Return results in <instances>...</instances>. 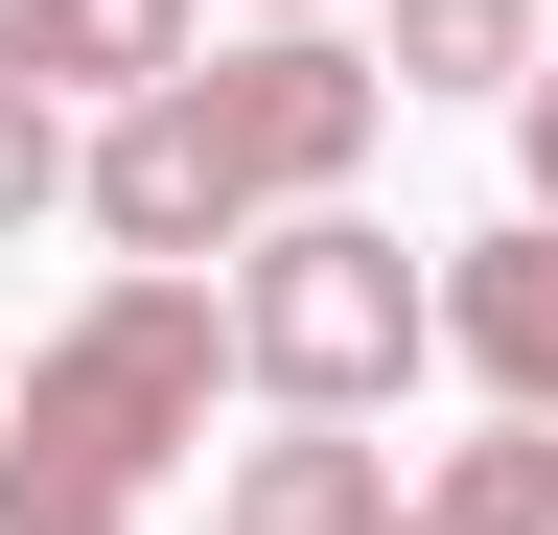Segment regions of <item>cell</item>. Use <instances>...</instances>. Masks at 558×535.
I'll list each match as a JSON object with an SVG mask.
<instances>
[{"label":"cell","mask_w":558,"mask_h":535,"mask_svg":"<svg viewBox=\"0 0 558 535\" xmlns=\"http://www.w3.org/2000/svg\"><path fill=\"white\" fill-rule=\"evenodd\" d=\"M512 210H558V71L512 94Z\"/></svg>","instance_id":"30bf717a"},{"label":"cell","mask_w":558,"mask_h":535,"mask_svg":"<svg viewBox=\"0 0 558 535\" xmlns=\"http://www.w3.org/2000/svg\"><path fill=\"white\" fill-rule=\"evenodd\" d=\"M418 535H558V420L442 442V465H418Z\"/></svg>","instance_id":"ba28073f"},{"label":"cell","mask_w":558,"mask_h":535,"mask_svg":"<svg viewBox=\"0 0 558 535\" xmlns=\"http://www.w3.org/2000/svg\"><path fill=\"white\" fill-rule=\"evenodd\" d=\"M535 0H396V94H535Z\"/></svg>","instance_id":"52a82bcc"},{"label":"cell","mask_w":558,"mask_h":535,"mask_svg":"<svg viewBox=\"0 0 558 535\" xmlns=\"http://www.w3.org/2000/svg\"><path fill=\"white\" fill-rule=\"evenodd\" d=\"M373 117H396V47L256 24V47H209V71H163V94H117V117H94V233L140 256V280L256 256L279 210H349Z\"/></svg>","instance_id":"6da1fadb"},{"label":"cell","mask_w":558,"mask_h":535,"mask_svg":"<svg viewBox=\"0 0 558 535\" xmlns=\"http://www.w3.org/2000/svg\"><path fill=\"white\" fill-rule=\"evenodd\" d=\"M47 210H94V141H70V94H24V71H0V256H24Z\"/></svg>","instance_id":"9c48e42d"},{"label":"cell","mask_w":558,"mask_h":535,"mask_svg":"<svg viewBox=\"0 0 558 535\" xmlns=\"http://www.w3.org/2000/svg\"><path fill=\"white\" fill-rule=\"evenodd\" d=\"M0 71H24V94H47V0H0Z\"/></svg>","instance_id":"8fae6325"},{"label":"cell","mask_w":558,"mask_h":535,"mask_svg":"<svg viewBox=\"0 0 558 535\" xmlns=\"http://www.w3.org/2000/svg\"><path fill=\"white\" fill-rule=\"evenodd\" d=\"M209 373H256L209 280H94V303L24 350V420H0V512H117V535H140V489L209 442Z\"/></svg>","instance_id":"7a4b0ae2"},{"label":"cell","mask_w":558,"mask_h":535,"mask_svg":"<svg viewBox=\"0 0 558 535\" xmlns=\"http://www.w3.org/2000/svg\"><path fill=\"white\" fill-rule=\"evenodd\" d=\"M209 0H47V94H163V71H209Z\"/></svg>","instance_id":"8992f818"},{"label":"cell","mask_w":558,"mask_h":535,"mask_svg":"<svg viewBox=\"0 0 558 535\" xmlns=\"http://www.w3.org/2000/svg\"><path fill=\"white\" fill-rule=\"evenodd\" d=\"M233 350H256L279 420H373V396L442 350V280H418L373 210H279V233L233 256Z\"/></svg>","instance_id":"3957f363"},{"label":"cell","mask_w":558,"mask_h":535,"mask_svg":"<svg viewBox=\"0 0 558 535\" xmlns=\"http://www.w3.org/2000/svg\"><path fill=\"white\" fill-rule=\"evenodd\" d=\"M209 535H418V489L349 420H279V442H233V489H209Z\"/></svg>","instance_id":"5b68a950"},{"label":"cell","mask_w":558,"mask_h":535,"mask_svg":"<svg viewBox=\"0 0 558 535\" xmlns=\"http://www.w3.org/2000/svg\"><path fill=\"white\" fill-rule=\"evenodd\" d=\"M442 350L512 396V420H558V210H512V233L442 256Z\"/></svg>","instance_id":"277c9868"},{"label":"cell","mask_w":558,"mask_h":535,"mask_svg":"<svg viewBox=\"0 0 558 535\" xmlns=\"http://www.w3.org/2000/svg\"><path fill=\"white\" fill-rule=\"evenodd\" d=\"M256 24H326V0H256Z\"/></svg>","instance_id":"7c38bea8"}]
</instances>
